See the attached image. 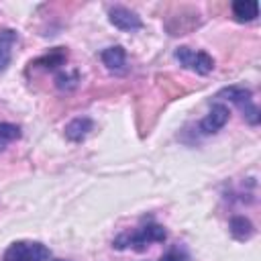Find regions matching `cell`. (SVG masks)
I'll return each instance as SVG.
<instances>
[{"mask_svg": "<svg viewBox=\"0 0 261 261\" xmlns=\"http://www.w3.org/2000/svg\"><path fill=\"white\" fill-rule=\"evenodd\" d=\"M167 239V232L161 224L157 222H147L145 226L133 230V232H120L114 241H112V247L118 249V251H124V249H133V251H145L151 243H163Z\"/></svg>", "mask_w": 261, "mask_h": 261, "instance_id": "6da1fadb", "label": "cell"}, {"mask_svg": "<svg viewBox=\"0 0 261 261\" xmlns=\"http://www.w3.org/2000/svg\"><path fill=\"white\" fill-rule=\"evenodd\" d=\"M216 98L230 100L232 104L239 106V110L243 112V116H245V120H247L249 124H253V126L259 124L261 114H259L257 104L253 102V92H251L249 88H245V86H226V88H222V90L216 94Z\"/></svg>", "mask_w": 261, "mask_h": 261, "instance_id": "7a4b0ae2", "label": "cell"}, {"mask_svg": "<svg viewBox=\"0 0 261 261\" xmlns=\"http://www.w3.org/2000/svg\"><path fill=\"white\" fill-rule=\"evenodd\" d=\"M51 251L41 241H14L4 251L2 261H47Z\"/></svg>", "mask_w": 261, "mask_h": 261, "instance_id": "3957f363", "label": "cell"}, {"mask_svg": "<svg viewBox=\"0 0 261 261\" xmlns=\"http://www.w3.org/2000/svg\"><path fill=\"white\" fill-rule=\"evenodd\" d=\"M175 59L186 67V69H192L196 71L198 75H206L214 69V59L212 55H208L206 51H194L190 47H177L175 49Z\"/></svg>", "mask_w": 261, "mask_h": 261, "instance_id": "277c9868", "label": "cell"}, {"mask_svg": "<svg viewBox=\"0 0 261 261\" xmlns=\"http://www.w3.org/2000/svg\"><path fill=\"white\" fill-rule=\"evenodd\" d=\"M108 20H110L112 27H116L118 31H124V33H133V31L143 29L141 16L135 10H130L126 6H120V4L108 8Z\"/></svg>", "mask_w": 261, "mask_h": 261, "instance_id": "5b68a950", "label": "cell"}, {"mask_svg": "<svg viewBox=\"0 0 261 261\" xmlns=\"http://www.w3.org/2000/svg\"><path fill=\"white\" fill-rule=\"evenodd\" d=\"M228 116H230V112H228V108H226L222 102L212 104L210 112L200 120V130H202V135H214V133H218V130L228 122Z\"/></svg>", "mask_w": 261, "mask_h": 261, "instance_id": "8992f818", "label": "cell"}, {"mask_svg": "<svg viewBox=\"0 0 261 261\" xmlns=\"http://www.w3.org/2000/svg\"><path fill=\"white\" fill-rule=\"evenodd\" d=\"M94 130V120L90 116H75L73 120H69L63 128V135L67 141L71 143H82L90 133Z\"/></svg>", "mask_w": 261, "mask_h": 261, "instance_id": "52a82bcc", "label": "cell"}, {"mask_svg": "<svg viewBox=\"0 0 261 261\" xmlns=\"http://www.w3.org/2000/svg\"><path fill=\"white\" fill-rule=\"evenodd\" d=\"M100 59H102V63H104L110 71H122V69L126 67V49H124L122 45L106 47V49H102Z\"/></svg>", "mask_w": 261, "mask_h": 261, "instance_id": "ba28073f", "label": "cell"}, {"mask_svg": "<svg viewBox=\"0 0 261 261\" xmlns=\"http://www.w3.org/2000/svg\"><path fill=\"white\" fill-rule=\"evenodd\" d=\"M228 230H230L232 239H237V241H241V243H243V241H249V239L255 234L253 222H251L247 216H243V214H237V216L230 218Z\"/></svg>", "mask_w": 261, "mask_h": 261, "instance_id": "9c48e42d", "label": "cell"}, {"mask_svg": "<svg viewBox=\"0 0 261 261\" xmlns=\"http://www.w3.org/2000/svg\"><path fill=\"white\" fill-rule=\"evenodd\" d=\"M18 35L12 29H4L0 31V71H4L10 65L12 59V45L16 43Z\"/></svg>", "mask_w": 261, "mask_h": 261, "instance_id": "30bf717a", "label": "cell"}, {"mask_svg": "<svg viewBox=\"0 0 261 261\" xmlns=\"http://www.w3.org/2000/svg\"><path fill=\"white\" fill-rule=\"evenodd\" d=\"M232 16L239 22H251L259 16V4L255 0H237L232 2Z\"/></svg>", "mask_w": 261, "mask_h": 261, "instance_id": "8fae6325", "label": "cell"}, {"mask_svg": "<svg viewBox=\"0 0 261 261\" xmlns=\"http://www.w3.org/2000/svg\"><path fill=\"white\" fill-rule=\"evenodd\" d=\"M65 61H67V51H65L63 47H55V49H51L49 53L41 55L39 59L31 61V65H41V67H45V69H57V67H61Z\"/></svg>", "mask_w": 261, "mask_h": 261, "instance_id": "7c38bea8", "label": "cell"}, {"mask_svg": "<svg viewBox=\"0 0 261 261\" xmlns=\"http://www.w3.org/2000/svg\"><path fill=\"white\" fill-rule=\"evenodd\" d=\"M77 84H80V71H77V69L55 73V86H57V90H61V92H71V90L77 88Z\"/></svg>", "mask_w": 261, "mask_h": 261, "instance_id": "4fadbf2b", "label": "cell"}, {"mask_svg": "<svg viewBox=\"0 0 261 261\" xmlns=\"http://www.w3.org/2000/svg\"><path fill=\"white\" fill-rule=\"evenodd\" d=\"M20 139V126L12 122H0V151L6 149V145Z\"/></svg>", "mask_w": 261, "mask_h": 261, "instance_id": "5bb4252c", "label": "cell"}, {"mask_svg": "<svg viewBox=\"0 0 261 261\" xmlns=\"http://www.w3.org/2000/svg\"><path fill=\"white\" fill-rule=\"evenodd\" d=\"M159 261H190V257L181 247H171L167 253L161 255Z\"/></svg>", "mask_w": 261, "mask_h": 261, "instance_id": "9a60e30c", "label": "cell"}, {"mask_svg": "<svg viewBox=\"0 0 261 261\" xmlns=\"http://www.w3.org/2000/svg\"><path fill=\"white\" fill-rule=\"evenodd\" d=\"M51 261H63V259H51Z\"/></svg>", "mask_w": 261, "mask_h": 261, "instance_id": "2e32d148", "label": "cell"}]
</instances>
